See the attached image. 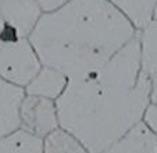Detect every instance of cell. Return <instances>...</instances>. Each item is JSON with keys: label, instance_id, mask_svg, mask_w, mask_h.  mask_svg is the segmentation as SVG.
<instances>
[{"label": "cell", "instance_id": "7", "mask_svg": "<svg viewBox=\"0 0 157 153\" xmlns=\"http://www.w3.org/2000/svg\"><path fill=\"white\" fill-rule=\"evenodd\" d=\"M68 76L52 67L42 65L39 73L32 78L29 84L24 88L25 95L39 96L56 102L68 85Z\"/></svg>", "mask_w": 157, "mask_h": 153}, {"label": "cell", "instance_id": "5", "mask_svg": "<svg viewBox=\"0 0 157 153\" xmlns=\"http://www.w3.org/2000/svg\"><path fill=\"white\" fill-rule=\"evenodd\" d=\"M140 70L150 80V103L157 104V20L138 29Z\"/></svg>", "mask_w": 157, "mask_h": 153}, {"label": "cell", "instance_id": "2", "mask_svg": "<svg viewBox=\"0 0 157 153\" xmlns=\"http://www.w3.org/2000/svg\"><path fill=\"white\" fill-rule=\"evenodd\" d=\"M136 35L109 0H70L42 14L28 39L42 64L75 78L104 65Z\"/></svg>", "mask_w": 157, "mask_h": 153}, {"label": "cell", "instance_id": "10", "mask_svg": "<svg viewBox=\"0 0 157 153\" xmlns=\"http://www.w3.org/2000/svg\"><path fill=\"white\" fill-rule=\"evenodd\" d=\"M42 147L43 153H89L77 136L61 127L42 139Z\"/></svg>", "mask_w": 157, "mask_h": 153}, {"label": "cell", "instance_id": "4", "mask_svg": "<svg viewBox=\"0 0 157 153\" xmlns=\"http://www.w3.org/2000/svg\"><path fill=\"white\" fill-rule=\"evenodd\" d=\"M20 128L43 139L60 127L56 102L39 96L24 95L18 107Z\"/></svg>", "mask_w": 157, "mask_h": 153}, {"label": "cell", "instance_id": "6", "mask_svg": "<svg viewBox=\"0 0 157 153\" xmlns=\"http://www.w3.org/2000/svg\"><path fill=\"white\" fill-rule=\"evenodd\" d=\"M100 153H157V136L140 121Z\"/></svg>", "mask_w": 157, "mask_h": 153}, {"label": "cell", "instance_id": "8", "mask_svg": "<svg viewBox=\"0 0 157 153\" xmlns=\"http://www.w3.org/2000/svg\"><path fill=\"white\" fill-rule=\"evenodd\" d=\"M24 91L0 80V138L20 128L18 107Z\"/></svg>", "mask_w": 157, "mask_h": 153}, {"label": "cell", "instance_id": "9", "mask_svg": "<svg viewBox=\"0 0 157 153\" xmlns=\"http://www.w3.org/2000/svg\"><path fill=\"white\" fill-rule=\"evenodd\" d=\"M0 153H43L42 139L17 128L0 138Z\"/></svg>", "mask_w": 157, "mask_h": 153}, {"label": "cell", "instance_id": "3", "mask_svg": "<svg viewBox=\"0 0 157 153\" xmlns=\"http://www.w3.org/2000/svg\"><path fill=\"white\" fill-rule=\"evenodd\" d=\"M42 65L28 36L4 25L0 33V80L24 91Z\"/></svg>", "mask_w": 157, "mask_h": 153}, {"label": "cell", "instance_id": "12", "mask_svg": "<svg viewBox=\"0 0 157 153\" xmlns=\"http://www.w3.org/2000/svg\"><path fill=\"white\" fill-rule=\"evenodd\" d=\"M142 123L157 136V104L150 103L142 117Z\"/></svg>", "mask_w": 157, "mask_h": 153}, {"label": "cell", "instance_id": "11", "mask_svg": "<svg viewBox=\"0 0 157 153\" xmlns=\"http://www.w3.org/2000/svg\"><path fill=\"white\" fill-rule=\"evenodd\" d=\"M113 3L136 29H140L153 20V11L157 0H109Z\"/></svg>", "mask_w": 157, "mask_h": 153}, {"label": "cell", "instance_id": "13", "mask_svg": "<svg viewBox=\"0 0 157 153\" xmlns=\"http://www.w3.org/2000/svg\"><path fill=\"white\" fill-rule=\"evenodd\" d=\"M153 20H157V2H156V6H154V11H153Z\"/></svg>", "mask_w": 157, "mask_h": 153}, {"label": "cell", "instance_id": "1", "mask_svg": "<svg viewBox=\"0 0 157 153\" xmlns=\"http://www.w3.org/2000/svg\"><path fill=\"white\" fill-rule=\"evenodd\" d=\"M150 104V80L140 70L138 35L100 68L70 78L56 100L60 127L89 153H100L139 124Z\"/></svg>", "mask_w": 157, "mask_h": 153}, {"label": "cell", "instance_id": "14", "mask_svg": "<svg viewBox=\"0 0 157 153\" xmlns=\"http://www.w3.org/2000/svg\"><path fill=\"white\" fill-rule=\"evenodd\" d=\"M3 28H4V22H3V20H2V17H0V33L3 32Z\"/></svg>", "mask_w": 157, "mask_h": 153}]
</instances>
